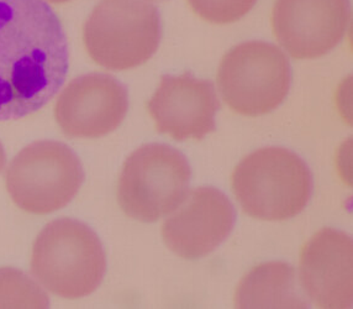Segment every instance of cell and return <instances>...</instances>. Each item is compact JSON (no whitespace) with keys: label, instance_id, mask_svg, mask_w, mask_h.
I'll return each mask as SVG.
<instances>
[{"label":"cell","instance_id":"obj_3","mask_svg":"<svg viewBox=\"0 0 353 309\" xmlns=\"http://www.w3.org/2000/svg\"><path fill=\"white\" fill-rule=\"evenodd\" d=\"M312 175L303 159L284 148L248 154L232 175V190L246 215L261 220H287L306 208Z\"/></svg>","mask_w":353,"mask_h":309},{"label":"cell","instance_id":"obj_7","mask_svg":"<svg viewBox=\"0 0 353 309\" xmlns=\"http://www.w3.org/2000/svg\"><path fill=\"white\" fill-rule=\"evenodd\" d=\"M219 90L236 113L259 117L282 104L292 84V68L281 48L248 41L231 48L219 67Z\"/></svg>","mask_w":353,"mask_h":309},{"label":"cell","instance_id":"obj_13","mask_svg":"<svg viewBox=\"0 0 353 309\" xmlns=\"http://www.w3.org/2000/svg\"><path fill=\"white\" fill-rule=\"evenodd\" d=\"M237 308H307L294 268L285 262H267L253 268L236 291Z\"/></svg>","mask_w":353,"mask_h":309},{"label":"cell","instance_id":"obj_5","mask_svg":"<svg viewBox=\"0 0 353 309\" xmlns=\"http://www.w3.org/2000/svg\"><path fill=\"white\" fill-rule=\"evenodd\" d=\"M192 170L187 157L165 143H148L130 154L120 173L118 201L126 215L154 223L188 196Z\"/></svg>","mask_w":353,"mask_h":309},{"label":"cell","instance_id":"obj_16","mask_svg":"<svg viewBox=\"0 0 353 309\" xmlns=\"http://www.w3.org/2000/svg\"><path fill=\"white\" fill-rule=\"evenodd\" d=\"M4 165H6V152L3 149V145L0 143V171L4 168Z\"/></svg>","mask_w":353,"mask_h":309},{"label":"cell","instance_id":"obj_9","mask_svg":"<svg viewBox=\"0 0 353 309\" xmlns=\"http://www.w3.org/2000/svg\"><path fill=\"white\" fill-rule=\"evenodd\" d=\"M129 109L128 90L104 73L73 79L59 94L54 117L70 137L95 139L118 129Z\"/></svg>","mask_w":353,"mask_h":309},{"label":"cell","instance_id":"obj_14","mask_svg":"<svg viewBox=\"0 0 353 309\" xmlns=\"http://www.w3.org/2000/svg\"><path fill=\"white\" fill-rule=\"evenodd\" d=\"M48 295L23 271L0 268V308H48Z\"/></svg>","mask_w":353,"mask_h":309},{"label":"cell","instance_id":"obj_6","mask_svg":"<svg viewBox=\"0 0 353 309\" xmlns=\"http://www.w3.org/2000/svg\"><path fill=\"white\" fill-rule=\"evenodd\" d=\"M84 181L82 163L65 143L42 140L21 150L6 170L12 202L31 215L65 208Z\"/></svg>","mask_w":353,"mask_h":309},{"label":"cell","instance_id":"obj_11","mask_svg":"<svg viewBox=\"0 0 353 309\" xmlns=\"http://www.w3.org/2000/svg\"><path fill=\"white\" fill-rule=\"evenodd\" d=\"M148 109L161 134L176 141L201 140L216 129L220 103L212 82L184 73L163 76Z\"/></svg>","mask_w":353,"mask_h":309},{"label":"cell","instance_id":"obj_1","mask_svg":"<svg viewBox=\"0 0 353 309\" xmlns=\"http://www.w3.org/2000/svg\"><path fill=\"white\" fill-rule=\"evenodd\" d=\"M68 72L63 26L43 0H0V121L40 110Z\"/></svg>","mask_w":353,"mask_h":309},{"label":"cell","instance_id":"obj_15","mask_svg":"<svg viewBox=\"0 0 353 309\" xmlns=\"http://www.w3.org/2000/svg\"><path fill=\"white\" fill-rule=\"evenodd\" d=\"M257 0H188L192 10L212 24H230L243 18Z\"/></svg>","mask_w":353,"mask_h":309},{"label":"cell","instance_id":"obj_18","mask_svg":"<svg viewBox=\"0 0 353 309\" xmlns=\"http://www.w3.org/2000/svg\"><path fill=\"white\" fill-rule=\"evenodd\" d=\"M131 1H142V3H153V1H165V0H131Z\"/></svg>","mask_w":353,"mask_h":309},{"label":"cell","instance_id":"obj_12","mask_svg":"<svg viewBox=\"0 0 353 309\" xmlns=\"http://www.w3.org/2000/svg\"><path fill=\"white\" fill-rule=\"evenodd\" d=\"M301 282L320 308H351L353 299V243L346 232L324 228L301 250Z\"/></svg>","mask_w":353,"mask_h":309},{"label":"cell","instance_id":"obj_10","mask_svg":"<svg viewBox=\"0 0 353 309\" xmlns=\"http://www.w3.org/2000/svg\"><path fill=\"white\" fill-rule=\"evenodd\" d=\"M182 208L165 220L162 238L168 249L187 260L209 255L229 238L235 226L232 203L221 190L201 187L181 204Z\"/></svg>","mask_w":353,"mask_h":309},{"label":"cell","instance_id":"obj_17","mask_svg":"<svg viewBox=\"0 0 353 309\" xmlns=\"http://www.w3.org/2000/svg\"><path fill=\"white\" fill-rule=\"evenodd\" d=\"M48 3H53V4H65V3H68V1H71V0H46Z\"/></svg>","mask_w":353,"mask_h":309},{"label":"cell","instance_id":"obj_4","mask_svg":"<svg viewBox=\"0 0 353 309\" xmlns=\"http://www.w3.org/2000/svg\"><path fill=\"white\" fill-rule=\"evenodd\" d=\"M162 37L156 6L131 0H104L93 9L83 28L90 59L110 71H125L146 63Z\"/></svg>","mask_w":353,"mask_h":309},{"label":"cell","instance_id":"obj_2","mask_svg":"<svg viewBox=\"0 0 353 309\" xmlns=\"http://www.w3.org/2000/svg\"><path fill=\"white\" fill-rule=\"evenodd\" d=\"M105 272L101 239L79 220H53L36 238L31 274L59 297H87L101 286Z\"/></svg>","mask_w":353,"mask_h":309},{"label":"cell","instance_id":"obj_8","mask_svg":"<svg viewBox=\"0 0 353 309\" xmlns=\"http://www.w3.org/2000/svg\"><path fill=\"white\" fill-rule=\"evenodd\" d=\"M351 20L350 0H276L272 26L298 60L318 59L341 42Z\"/></svg>","mask_w":353,"mask_h":309}]
</instances>
